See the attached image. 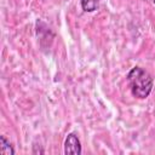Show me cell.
<instances>
[{
	"label": "cell",
	"mask_w": 155,
	"mask_h": 155,
	"mask_svg": "<svg viewBox=\"0 0 155 155\" xmlns=\"http://www.w3.org/2000/svg\"><path fill=\"white\" fill-rule=\"evenodd\" d=\"M127 81L132 94L139 99L147 98L154 87V80L151 75L140 67H134L128 71Z\"/></svg>",
	"instance_id": "1"
},
{
	"label": "cell",
	"mask_w": 155,
	"mask_h": 155,
	"mask_svg": "<svg viewBox=\"0 0 155 155\" xmlns=\"http://www.w3.org/2000/svg\"><path fill=\"white\" fill-rule=\"evenodd\" d=\"M64 153L67 155H80L82 153L80 139L75 133H69L64 140Z\"/></svg>",
	"instance_id": "2"
},
{
	"label": "cell",
	"mask_w": 155,
	"mask_h": 155,
	"mask_svg": "<svg viewBox=\"0 0 155 155\" xmlns=\"http://www.w3.org/2000/svg\"><path fill=\"white\" fill-rule=\"evenodd\" d=\"M0 153L2 155H13L15 154V149L11 145L10 140H7L4 136L0 137Z\"/></svg>",
	"instance_id": "3"
},
{
	"label": "cell",
	"mask_w": 155,
	"mask_h": 155,
	"mask_svg": "<svg viewBox=\"0 0 155 155\" xmlns=\"http://www.w3.org/2000/svg\"><path fill=\"white\" fill-rule=\"evenodd\" d=\"M101 0H80L81 7L85 12H93L98 8Z\"/></svg>",
	"instance_id": "4"
}]
</instances>
